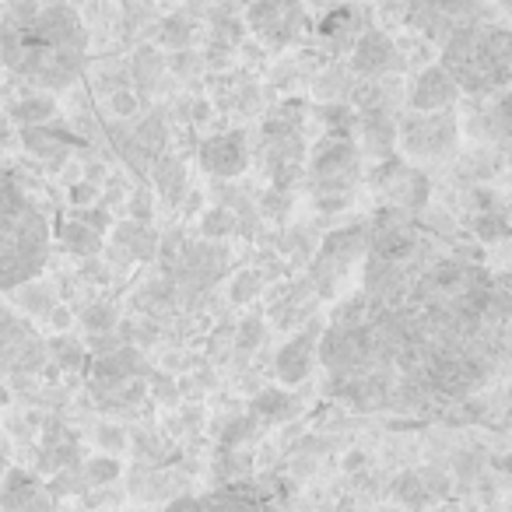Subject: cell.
I'll use <instances>...</instances> for the list:
<instances>
[{
  "mask_svg": "<svg viewBox=\"0 0 512 512\" xmlns=\"http://www.w3.org/2000/svg\"><path fill=\"white\" fill-rule=\"evenodd\" d=\"M88 60V29L67 0H8L0 64L39 88H67Z\"/></svg>",
  "mask_w": 512,
  "mask_h": 512,
  "instance_id": "6da1fadb",
  "label": "cell"
},
{
  "mask_svg": "<svg viewBox=\"0 0 512 512\" xmlns=\"http://www.w3.org/2000/svg\"><path fill=\"white\" fill-rule=\"evenodd\" d=\"M50 264V221L15 176H0V292L36 281Z\"/></svg>",
  "mask_w": 512,
  "mask_h": 512,
  "instance_id": "7a4b0ae2",
  "label": "cell"
},
{
  "mask_svg": "<svg viewBox=\"0 0 512 512\" xmlns=\"http://www.w3.org/2000/svg\"><path fill=\"white\" fill-rule=\"evenodd\" d=\"M439 67L467 95H498L512 81V39L498 18L474 22L442 43Z\"/></svg>",
  "mask_w": 512,
  "mask_h": 512,
  "instance_id": "3957f363",
  "label": "cell"
},
{
  "mask_svg": "<svg viewBox=\"0 0 512 512\" xmlns=\"http://www.w3.org/2000/svg\"><path fill=\"white\" fill-rule=\"evenodd\" d=\"M316 358L327 369L330 383L369 376V372H393L390 351L369 320L355 327H327L316 341Z\"/></svg>",
  "mask_w": 512,
  "mask_h": 512,
  "instance_id": "277c9868",
  "label": "cell"
},
{
  "mask_svg": "<svg viewBox=\"0 0 512 512\" xmlns=\"http://www.w3.org/2000/svg\"><path fill=\"white\" fill-rule=\"evenodd\" d=\"M369 249V225L365 221H355L348 228H334V232L323 235L320 253L309 264V285H313L316 299H334L341 278L351 271V264H358Z\"/></svg>",
  "mask_w": 512,
  "mask_h": 512,
  "instance_id": "5b68a950",
  "label": "cell"
},
{
  "mask_svg": "<svg viewBox=\"0 0 512 512\" xmlns=\"http://www.w3.org/2000/svg\"><path fill=\"white\" fill-rule=\"evenodd\" d=\"M309 179L313 197H330V193H355V183L362 179V151L351 137L327 134L313 148L309 162L302 165Z\"/></svg>",
  "mask_w": 512,
  "mask_h": 512,
  "instance_id": "8992f818",
  "label": "cell"
},
{
  "mask_svg": "<svg viewBox=\"0 0 512 512\" xmlns=\"http://www.w3.org/2000/svg\"><path fill=\"white\" fill-rule=\"evenodd\" d=\"M498 18L491 0H407L404 25L425 36L428 43H446L453 32L467 29L474 22Z\"/></svg>",
  "mask_w": 512,
  "mask_h": 512,
  "instance_id": "52a82bcc",
  "label": "cell"
},
{
  "mask_svg": "<svg viewBox=\"0 0 512 512\" xmlns=\"http://www.w3.org/2000/svg\"><path fill=\"white\" fill-rule=\"evenodd\" d=\"M256 165L267 172L274 190H292L295 179L302 176V165H306L302 123L267 116L260 127V144H256Z\"/></svg>",
  "mask_w": 512,
  "mask_h": 512,
  "instance_id": "ba28073f",
  "label": "cell"
},
{
  "mask_svg": "<svg viewBox=\"0 0 512 512\" xmlns=\"http://www.w3.org/2000/svg\"><path fill=\"white\" fill-rule=\"evenodd\" d=\"M278 477L260 481H232L207 495H179L162 512H281Z\"/></svg>",
  "mask_w": 512,
  "mask_h": 512,
  "instance_id": "9c48e42d",
  "label": "cell"
},
{
  "mask_svg": "<svg viewBox=\"0 0 512 512\" xmlns=\"http://www.w3.org/2000/svg\"><path fill=\"white\" fill-rule=\"evenodd\" d=\"M456 141H460V127L449 109H439V113L411 109L397 120V144L407 158H418V162H442L456 151Z\"/></svg>",
  "mask_w": 512,
  "mask_h": 512,
  "instance_id": "30bf717a",
  "label": "cell"
},
{
  "mask_svg": "<svg viewBox=\"0 0 512 512\" xmlns=\"http://www.w3.org/2000/svg\"><path fill=\"white\" fill-rule=\"evenodd\" d=\"M246 29L271 50H288L309 29L302 0H253L246 11Z\"/></svg>",
  "mask_w": 512,
  "mask_h": 512,
  "instance_id": "8fae6325",
  "label": "cell"
},
{
  "mask_svg": "<svg viewBox=\"0 0 512 512\" xmlns=\"http://www.w3.org/2000/svg\"><path fill=\"white\" fill-rule=\"evenodd\" d=\"M46 341L8 306L0 302V372L8 376H36L46 365Z\"/></svg>",
  "mask_w": 512,
  "mask_h": 512,
  "instance_id": "7c38bea8",
  "label": "cell"
},
{
  "mask_svg": "<svg viewBox=\"0 0 512 512\" xmlns=\"http://www.w3.org/2000/svg\"><path fill=\"white\" fill-rule=\"evenodd\" d=\"M369 183L379 197L390 200L386 207H400V211H407V214L425 211L428 193H432V183H428L425 172L400 162V158H383L379 169H372Z\"/></svg>",
  "mask_w": 512,
  "mask_h": 512,
  "instance_id": "4fadbf2b",
  "label": "cell"
},
{
  "mask_svg": "<svg viewBox=\"0 0 512 512\" xmlns=\"http://www.w3.org/2000/svg\"><path fill=\"white\" fill-rule=\"evenodd\" d=\"M393 383H397L393 372H369V376L330 383V397L358 414H376V411H386V404H390Z\"/></svg>",
  "mask_w": 512,
  "mask_h": 512,
  "instance_id": "5bb4252c",
  "label": "cell"
},
{
  "mask_svg": "<svg viewBox=\"0 0 512 512\" xmlns=\"http://www.w3.org/2000/svg\"><path fill=\"white\" fill-rule=\"evenodd\" d=\"M144 355L137 348H130V344H123V348L109 351V355H99L92 362V393L95 397H113L120 393L123 383H130V379H144Z\"/></svg>",
  "mask_w": 512,
  "mask_h": 512,
  "instance_id": "9a60e30c",
  "label": "cell"
},
{
  "mask_svg": "<svg viewBox=\"0 0 512 512\" xmlns=\"http://www.w3.org/2000/svg\"><path fill=\"white\" fill-rule=\"evenodd\" d=\"M200 169L211 172L214 179H235L249 169V144L242 130H228V134H214L200 144L197 151Z\"/></svg>",
  "mask_w": 512,
  "mask_h": 512,
  "instance_id": "2e32d148",
  "label": "cell"
},
{
  "mask_svg": "<svg viewBox=\"0 0 512 512\" xmlns=\"http://www.w3.org/2000/svg\"><path fill=\"white\" fill-rule=\"evenodd\" d=\"M400 67H404V57H400L397 43H393L386 32L372 29V25L355 39V46H351V71L362 74V78L376 81L390 71H400Z\"/></svg>",
  "mask_w": 512,
  "mask_h": 512,
  "instance_id": "e0dca14e",
  "label": "cell"
},
{
  "mask_svg": "<svg viewBox=\"0 0 512 512\" xmlns=\"http://www.w3.org/2000/svg\"><path fill=\"white\" fill-rule=\"evenodd\" d=\"M0 512H57L53 491L36 474L22 467H8L0 481Z\"/></svg>",
  "mask_w": 512,
  "mask_h": 512,
  "instance_id": "ac0fdd59",
  "label": "cell"
},
{
  "mask_svg": "<svg viewBox=\"0 0 512 512\" xmlns=\"http://www.w3.org/2000/svg\"><path fill=\"white\" fill-rule=\"evenodd\" d=\"M323 334V323H309L302 334H295L292 341L281 344V351L274 355V376L285 386H299L302 379H309L316 365V341Z\"/></svg>",
  "mask_w": 512,
  "mask_h": 512,
  "instance_id": "d6986e66",
  "label": "cell"
},
{
  "mask_svg": "<svg viewBox=\"0 0 512 512\" xmlns=\"http://www.w3.org/2000/svg\"><path fill=\"white\" fill-rule=\"evenodd\" d=\"M456 99H460V88L439 64L418 71V78L411 81V92H407V106L414 113H439V109L453 106Z\"/></svg>",
  "mask_w": 512,
  "mask_h": 512,
  "instance_id": "ffe728a7",
  "label": "cell"
},
{
  "mask_svg": "<svg viewBox=\"0 0 512 512\" xmlns=\"http://www.w3.org/2000/svg\"><path fill=\"white\" fill-rule=\"evenodd\" d=\"M365 29H369V25H365V11L358 8V4H341V8L327 11V15H323V22L316 25L320 39L330 46V53L351 50V46H355V39L362 36Z\"/></svg>",
  "mask_w": 512,
  "mask_h": 512,
  "instance_id": "44dd1931",
  "label": "cell"
},
{
  "mask_svg": "<svg viewBox=\"0 0 512 512\" xmlns=\"http://www.w3.org/2000/svg\"><path fill=\"white\" fill-rule=\"evenodd\" d=\"M358 137H362V151L376 162L393 158L397 151V116L390 109H369V113L358 116Z\"/></svg>",
  "mask_w": 512,
  "mask_h": 512,
  "instance_id": "7402d4cb",
  "label": "cell"
},
{
  "mask_svg": "<svg viewBox=\"0 0 512 512\" xmlns=\"http://www.w3.org/2000/svg\"><path fill=\"white\" fill-rule=\"evenodd\" d=\"M158 239H162V235H158L155 228L141 225V221H120V225L113 228V246H120L123 253L130 256V264H134V260H155Z\"/></svg>",
  "mask_w": 512,
  "mask_h": 512,
  "instance_id": "603a6c76",
  "label": "cell"
},
{
  "mask_svg": "<svg viewBox=\"0 0 512 512\" xmlns=\"http://www.w3.org/2000/svg\"><path fill=\"white\" fill-rule=\"evenodd\" d=\"M299 414V400L292 393H281V390H264L256 393V400L249 404V418L260 425H281V421H292Z\"/></svg>",
  "mask_w": 512,
  "mask_h": 512,
  "instance_id": "cb8c5ba5",
  "label": "cell"
},
{
  "mask_svg": "<svg viewBox=\"0 0 512 512\" xmlns=\"http://www.w3.org/2000/svg\"><path fill=\"white\" fill-rule=\"evenodd\" d=\"M22 144L29 155L43 158V162H64L67 151H71V137H64L60 130H46V123L22 127Z\"/></svg>",
  "mask_w": 512,
  "mask_h": 512,
  "instance_id": "d4e9b609",
  "label": "cell"
},
{
  "mask_svg": "<svg viewBox=\"0 0 512 512\" xmlns=\"http://www.w3.org/2000/svg\"><path fill=\"white\" fill-rule=\"evenodd\" d=\"M148 172H151V179H155L158 193H162L172 207L183 204V197H186V165L179 162V158H172V155L155 158Z\"/></svg>",
  "mask_w": 512,
  "mask_h": 512,
  "instance_id": "484cf974",
  "label": "cell"
},
{
  "mask_svg": "<svg viewBox=\"0 0 512 512\" xmlns=\"http://www.w3.org/2000/svg\"><path fill=\"white\" fill-rule=\"evenodd\" d=\"M57 239L67 253L81 256V260H88V256H102V249H106V239H102L95 228L81 225V221H74V218L57 228Z\"/></svg>",
  "mask_w": 512,
  "mask_h": 512,
  "instance_id": "4316f807",
  "label": "cell"
},
{
  "mask_svg": "<svg viewBox=\"0 0 512 512\" xmlns=\"http://www.w3.org/2000/svg\"><path fill=\"white\" fill-rule=\"evenodd\" d=\"M50 116H57V99L53 95H25V99L11 102L8 109V123H18V127H39Z\"/></svg>",
  "mask_w": 512,
  "mask_h": 512,
  "instance_id": "83f0119b",
  "label": "cell"
},
{
  "mask_svg": "<svg viewBox=\"0 0 512 512\" xmlns=\"http://www.w3.org/2000/svg\"><path fill=\"white\" fill-rule=\"evenodd\" d=\"M130 78L137 81V88L144 92H155L165 78V60L155 46H137L134 60H130Z\"/></svg>",
  "mask_w": 512,
  "mask_h": 512,
  "instance_id": "f1b7e54d",
  "label": "cell"
},
{
  "mask_svg": "<svg viewBox=\"0 0 512 512\" xmlns=\"http://www.w3.org/2000/svg\"><path fill=\"white\" fill-rule=\"evenodd\" d=\"M264 337H267L264 316H246L232 334V358L235 362H246L249 355H256V351L264 348Z\"/></svg>",
  "mask_w": 512,
  "mask_h": 512,
  "instance_id": "f546056e",
  "label": "cell"
},
{
  "mask_svg": "<svg viewBox=\"0 0 512 512\" xmlns=\"http://www.w3.org/2000/svg\"><path fill=\"white\" fill-rule=\"evenodd\" d=\"M15 299H18V306H22L25 313H32V316H50L53 306H57V292H53V285H46V281H39V278L18 285Z\"/></svg>",
  "mask_w": 512,
  "mask_h": 512,
  "instance_id": "4dcf8cb0",
  "label": "cell"
},
{
  "mask_svg": "<svg viewBox=\"0 0 512 512\" xmlns=\"http://www.w3.org/2000/svg\"><path fill=\"white\" fill-rule=\"evenodd\" d=\"M134 144H137V148H141L148 158H158V155L165 151V144H169V123H165L158 113H148L141 123H137Z\"/></svg>",
  "mask_w": 512,
  "mask_h": 512,
  "instance_id": "1f68e13d",
  "label": "cell"
},
{
  "mask_svg": "<svg viewBox=\"0 0 512 512\" xmlns=\"http://www.w3.org/2000/svg\"><path fill=\"white\" fill-rule=\"evenodd\" d=\"M390 495L397 498V502L404 505V509H411V512H418V509H425V505H432V495H428L425 484H421L418 470H404V474L393 477Z\"/></svg>",
  "mask_w": 512,
  "mask_h": 512,
  "instance_id": "d6a6232c",
  "label": "cell"
},
{
  "mask_svg": "<svg viewBox=\"0 0 512 512\" xmlns=\"http://www.w3.org/2000/svg\"><path fill=\"white\" fill-rule=\"evenodd\" d=\"M193 39H197V22L190 15H172L158 25V43L169 50H190Z\"/></svg>",
  "mask_w": 512,
  "mask_h": 512,
  "instance_id": "836d02e7",
  "label": "cell"
},
{
  "mask_svg": "<svg viewBox=\"0 0 512 512\" xmlns=\"http://www.w3.org/2000/svg\"><path fill=\"white\" fill-rule=\"evenodd\" d=\"M235 232H239V214H235L232 207L218 204V207H207V211L200 214V235H204V239L218 242Z\"/></svg>",
  "mask_w": 512,
  "mask_h": 512,
  "instance_id": "e575fe53",
  "label": "cell"
},
{
  "mask_svg": "<svg viewBox=\"0 0 512 512\" xmlns=\"http://www.w3.org/2000/svg\"><path fill=\"white\" fill-rule=\"evenodd\" d=\"M264 285H267L264 274L253 271V267H246V271L232 274V285H228V302H232V306H249L253 299H260V295H264Z\"/></svg>",
  "mask_w": 512,
  "mask_h": 512,
  "instance_id": "d590c367",
  "label": "cell"
},
{
  "mask_svg": "<svg viewBox=\"0 0 512 512\" xmlns=\"http://www.w3.org/2000/svg\"><path fill=\"white\" fill-rule=\"evenodd\" d=\"M249 470H253V456L242 453V449H221L218 463H214V477L218 481H246Z\"/></svg>",
  "mask_w": 512,
  "mask_h": 512,
  "instance_id": "8d00e7d4",
  "label": "cell"
},
{
  "mask_svg": "<svg viewBox=\"0 0 512 512\" xmlns=\"http://www.w3.org/2000/svg\"><path fill=\"white\" fill-rule=\"evenodd\" d=\"M123 467L116 456H92V460L81 467V477H85V484H92V488H106V484L120 481Z\"/></svg>",
  "mask_w": 512,
  "mask_h": 512,
  "instance_id": "74e56055",
  "label": "cell"
},
{
  "mask_svg": "<svg viewBox=\"0 0 512 512\" xmlns=\"http://www.w3.org/2000/svg\"><path fill=\"white\" fill-rule=\"evenodd\" d=\"M116 323H120V313H116V306H109V302H92V306H85V313H81V327H85L88 334H113Z\"/></svg>",
  "mask_w": 512,
  "mask_h": 512,
  "instance_id": "f35d334b",
  "label": "cell"
},
{
  "mask_svg": "<svg viewBox=\"0 0 512 512\" xmlns=\"http://www.w3.org/2000/svg\"><path fill=\"white\" fill-rule=\"evenodd\" d=\"M484 120H488V141L505 148V144H509V95L498 92L495 106L484 109Z\"/></svg>",
  "mask_w": 512,
  "mask_h": 512,
  "instance_id": "ab89813d",
  "label": "cell"
},
{
  "mask_svg": "<svg viewBox=\"0 0 512 512\" xmlns=\"http://www.w3.org/2000/svg\"><path fill=\"white\" fill-rule=\"evenodd\" d=\"M351 88H355V85H351V78L344 74V67H330V71L316 81V95H320V99H327V102L351 99Z\"/></svg>",
  "mask_w": 512,
  "mask_h": 512,
  "instance_id": "60d3db41",
  "label": "cell"
},
{
  "mask_svg": "<svg viewBox=\"0 0 512 512\" xmlns=\"http://www.w3.org/2000/svg\"><path fill=\"white\" fill-rule=\"evenodd\" d=\"M46 355H53L57 358L64 369H81L85 365V358H88V351H85V344L81 341H74V337H57V341H50L46 344Z\"/></svg>",
  "mask_w": 512,
  "mask_h": 512,
  "instance_id": "b9f144b4",
  "label": "cell"
},
{
  "mask_svg": "<svg viewBox=\"0 0 512 512\" xmlns=\"http://www.w3.org/2000/svg\"><path fill=\"white\" fill-rule=\"evenodd\" d=\"M365 316H369V302H365V295H348L344 302H337L334 313H330V327H355V323H362Z\"/></svg>",
  "mask_w": 512,
  "mask_h": 512,
  "instance_id": "7bdbcfd3",
  "label": "cell"
},
{
  "mask_svg": "<svg viewBox=\"0 0 512 512\" xmlns=\"http://www.w3.org/2000/svg\"><path fill=\"white\" fill-rule=\"evenodd\" d=\"M474 225V235L481 242H498L509 235V221H505V211H477V218L470 221Z\"/></svg>",
  "mask_w": 512,
  "mask_h": 512,
  "instance_id": "ee69618b",
  "label": "cell"
},
{
  "mask_svg": "<svg viewBox=\"0 0 512 512\" xmlns=\"http://www.w3.org/2000/svg\"><path fill=\"white\" fill-rule=\"evenodd\" d=\"M256 211L271 221H285L288 214H292V190H274V186H267L264 197L256 200Z\"/></svg>",
  "mask_w": 512,
  "mask_h": 512,
  "instance_id": "f6af8a7d",
  "label": "cell"
},
{
  "mask_svg": "<svg viewBox=\"0 0 512 512\" xmlns=\"http://www.w3.org/2000/svg\"><path fill=\"white\" fill-rule=\"evenodd\" d=\"M256 435V421L249 418H235V421H228L225 428H221V439H218V446L221 449H242V442H249Z\"/></svg>",
  "mask_w": 512,
  "mask_h": 512,
  "instance_id": "bcb514c9",
  "label": "cell"
},
{
  "mask_svg": "<svg viewBox=\"0 0 512 512\" xmlns=\"http://www.w3.org/2000/svg\"><path fill=\"white\" fill-rule=\"evenodd\" d=\"M109 109H113V116H120V120H130V116H137V109H141V99H137L130 88H116V92H109Z\"/></svg>",
  "mask_w": 512,
  "mask_h": 512,
  "instance_id": "7dc6e473",
  "label": "cell"
},
{
  "mask_svg": "<svg viewBox=\"0 0 512 512\" xmlns=\"http://www.w3.org/2000/svg\"><path fill=\"white\" fill-rule=\"evenodd\" d=\"M95 446H99L102 453H120V449L127 446V432H123L120 425H99L95 428Z\"/></svg>",
  "mask_w": 512,
  "mask_h": 512,
  "instance_id": "c3c4849f",
  "label": "cell"
},
{
  "mask_svg": "<svg viewBox=\"0 0 512 512\" xmlns=\"http://www.w3.org/2000/svg\"><path fill=\"white\" fill-rule=\"evenodd\" d=\"M418 477H421V484H425L428 495H432V502H435V498H446L449 491H453V484H449V477L442 474L439 467H425V470H418Z\"/></svg>",
  "mask_w": 512,
  "mask_h": 512,
  "instance_id": "681fc988",
  "label": "cell"
},
{
  "mask_svg": "<svg viewBox=\"0 0 512 512\" xmlns=\"http://www.w3.org/2000/svg\"><path fill=\"white\" fill-rule=\"evenodd\" d=\"M169 71H176V74H183V78H190V74H197L200 71V53H193V50H172V57H169Z\"/></svg>",
  "mask_w": 512,
  "mask_h": 512,
  "instance_id": "f907efd6",
  "label": "cell"
},
{
  "mask_svg": "<svg viewBox=\"0 0 512 512\" xmlns=\"http://www.w3.org/2000/svg\"><path fill=\"white\" fill-rule=\"evenodd\" d=\"M74 221L95 228L99 235H106V228H109V214L102 211V207H78V211H74Z\"/></svg>",
  "mask_w": 512,
  "mask_h": 512,
  "instance_id": "816d5d0a",
  "label": "cell"
},
{
  "mask_svg": "<svg viewBox=\"0 0 512 512\" xmlns=\"http://www.w3.org/2000/svg\"><path fill=\"white\" fill-rule=\"evenodd\" d=\"M151 211H155V204H151V193L137 190L134 197H130V221H141V225H148Z\"/></svg>",
  "mask_w": 512,
  "mask_h": 512,
  "instance_id": "f5cc1de1",
  "label": "cell"
},
{
  "mask_svg": "<svg viewBox=\"0 0 512 512\" xmlns=\"http://www.w3.org/2000/svg\"><path fill=\"white\" fill-rule=\"evenodd\" d=\"M313 207L320 214H337L351 207V193H330V197H313Z\"/></svg>",
  "mask_w": 512,
  "mask_h": 512,
  "instance_id": "db71d44e",
  "label": "cell"
},
{
  "mask_svg": "<svg viewBox=\"0 0 512 512\" xmlns=\"http://www.w3.org/2000/svg\"><path fill=\"white\" fill-rule=\"evenodd\" d=\"M123 337H116V334H92L88 337V348H92V355L99 358V355H109V351H116V348H123Z\"/></svg>",
  "mask_w": 512,
  "mask_h": 512,
  "instance_id": "11a10c76",
  "label": "cell"
},
{
  "mask_svg": "<svg viewBox=\"0 0 512 512\" xmlns=\"http://www.w3.org/2000/svg\"><path fill=\"white\" fill-rule=\"evenodd\" d=\"M453 467H456V477H463V481H470V477H474L477 470H481V460H477L474 453H456Z\"/></svg>",
  "mask_w": 512,
  "mask_h": 512,
  "instance_id": "9f6ffc18",
  "label": "cell"
},
{
  "mask_svg": "<svg viewBox=\"0 0 512 512\" xmlns=\"http://www.w3.org/2000/svg\"><path fill=\"white\" fill-rule=\"evenodd\" d=\"M369 467V456L362 453V449H348L344 453V474H358V470Z\"/></svg>",
  "mask_w": 512,
  "mask_h": 512,
  "instance_id": "6f0895ef",
  "label": "cell"
},
{
  "mask_svg": "<svg viewBox=\"0 0 512 512\" xmlns=\"http://www.w3.org/2000/svg\"><path fill=\"white\" fill-rule=\"evenodd\" d=\"M50 323H53L57 330H67V327H71V309H67V306H53Z\"/></svg>",
  "mask_w": 512,
  "mask_h": 512,
  "instance_id": "680465c9",
  "label": "cell"
},
{
  "mask_svg": "<svg viewBox=\"0 0 512 512\" xmlns=\"http://www.w3.org/2000/svg\"><path fill=\"white\" fill-rule=\"evenodd\" d=\"M71 197H74V204H81V207H85L88 200H95V186H92V179H88L85 186H74Z\"/></svg>",
  "mask_w": 512,
  "mask_h": 512,
  "instance_id": "91938a15",
  "label": "cell"
},
{
  "mask_svg": "<svg viewBox=\"0 0 512 512\" xmlns=\"http://www.w3.org/2000/svg\"><path fill=\"white\" fill-rule=\"evenodd\" d=\"M8 137H11V123H8V116L0 120V144H8Z\"/></svg>",
  "mask_w": 512,
  "mask_h": 512,
  "instance_id": "94428289",
  "label": "cell"
},
{
  "mask_svg": "<svg viewBox=\"0 0 512 512\" xmlns=\"http://www.w3.org/2000/svg\"><path fill=\"white\" fill-rule=\"evenodd\" d=\"M4 474H8V456H4V449H0V481H4Z\"/></svg>",
  "mask_w": 512,
  "mask_h": 512,
  "instance_id": "6125c7cd",
  "label": "cell"
},
{
  "mask_svg": "<svg viewBox=\"0 0 512 512\" xmlns=\"http://www.w3.org/2000/svg\"><path fill=\"white\" fill-rule=\"evenodd\" d=\"M337 512H355V502H341L337 505Z\"/></svg>",
  "mask_w": 512,
  "mask_h": 512,
  "instance_id": "be15d7a7",
  "label": "cell"
},
{
  "mask_svg": "<svg viewBox=\"0 0 512 512\" xmlns=\"http://www.w3.org/2000/svg\"><path fill=\"white\" fill-rule=\"evenodd\" d=\"M495 4H498V8H502V11H509V8H512L509 0H495Z\"/></svg>",
  "mask_w": 512,
  "mask_h": 512,
  "instance_id": "e7e4bbea",
  "label": "cell"
},
{
  "mask_svg": "<svg viewBox=\"0 0 512 512\" xmlns=\"http://www.w3.org/2000/svg\"><path fill=\"white\" fill-rule=\"evenodd\" d=\"M0 95H4V85H0Z\"/></svg>",
  "mask_w": 512,
  "mask_h": 512,
  "instance_id": "03108f58",
  "label": "cell"
},
{
  "mask_svg": "<svg viewBox=\"0 0 512 512\" xmlns=\"http://www.w3.org/2000/svg\"><path fill=\"white\" fill-rule=\"evenodd\" d=\"M169 4H176V0H169Z\"/></svg>",
  "mask_w": 512,
  "mask_h": 512,
  "instance_id": "003e7915",
  "label": "cell"
}]
</instances>
